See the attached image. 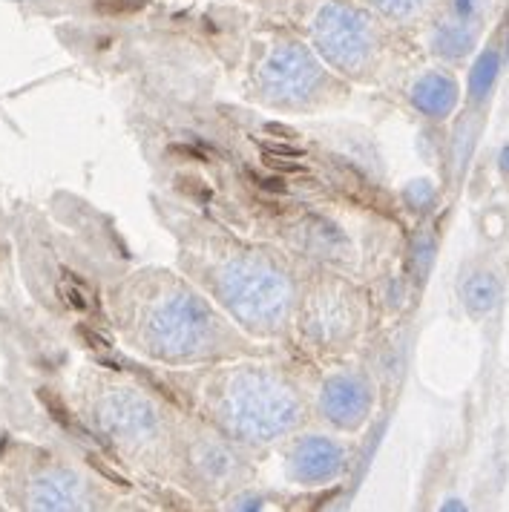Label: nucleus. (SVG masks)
Here are the masks:
<instances>
[{"mask_svg": "<svg viewBox=\"0 0 509 512\" xmlns=\"http://www.w3.org/2000/svg\"><path fill=\"white\" fill-rule=\"evenodd\" d=\"M297 18L325 58L351 75L377 70L392 47L394 26L363 0H297Z\"/></svg>", "mask_w": 509, "mask_h": 512, "instance_id": "f257e3e1", "label": "nucleus"}, {"mask_svg": "<svg viewBox=\"0 0 509 512\" xmlns=\"http://www.w3.org/2000/svg\"><path fill=\"white\" fill-rule=\"evenodd\" d=\"M325 415L334 418L340 426H360L366 415H369V386L354 377V374H343L334 377L325 389Z\"/></svg>", "mask_w": 509, "mask_h": 512, "instance_id": "f03ea898", "label": "nucleus"}, {"mask_svg": "<svg viewBox=\"0 0 509 512\" xmlns=\"http://www.w3.org/2000/svg\"><path fill=\"white\" fill-rule=\"evenodd\" d=\"M409 98L415 101V107L423 116H449L455 101H458V81L446 70H438V67L420 72L415 84L409 87Z\"/></svg>", "mask_w": 509, "mask_h": 512, "instance_id": "7ed1b4c3", "label": "nucleus"}, {"mask_svg": "<svg viewBox=\"0 0 509 512\" xmlns=\"http://www.w3.org/2000/svg\"><path fill=\"white\" fill-rule=\"evenodd\" d=\"M394 29H417L432 21L443 0H363Z\"/></svg>", "mask_w": 509, "mask_h": 512, "instance_id": "20e7f679", "label": "nucleus"}, {"mask_svg": "<svg viewBox=\"0 0 509 512\" xmlns=\"http://www.w3.org/2000/svg\"><path fill=\"white\" fill-rule=\"evenodd\" d=\"M495 300H498V282L492 280V277H486V274L472 277V280L466 282V288H463V303H466V308L475 317L486 314L495 305Z\"/></svg>", "mask_w": 509, "mask_h": 512, "instance_id": "39448f33", "label": "nucleus"}, {"mask_svg": "<svg viewBox=\"0 0 509 512\" xmlns=\"http://www.w3.org/2000/svg\"><path fill=\"white\" fill-rule=\"evenodd\" d=\"M501 173L509 179V144L501 150Z\"/></svg>", "mask_w": 509, "mask_h": 512, "instance_id": "423d86ee", "label": "nucleus"}]
</instances>
